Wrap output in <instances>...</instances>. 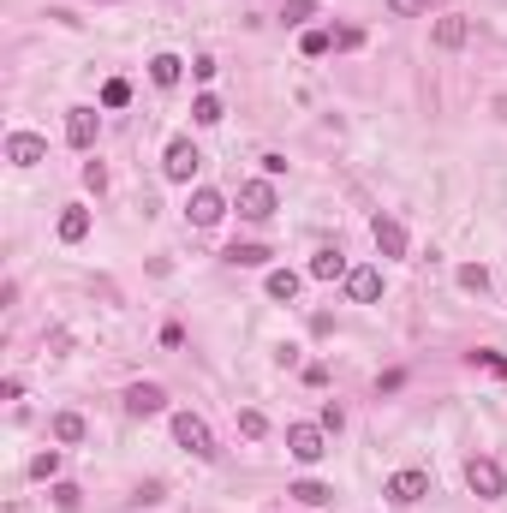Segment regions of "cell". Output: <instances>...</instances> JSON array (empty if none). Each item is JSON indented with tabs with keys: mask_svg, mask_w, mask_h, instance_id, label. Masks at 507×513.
I'll list each match as a JSON object with an SVG mask.
<instances>
[{
	"mask_svg": "<svg viewBox=\"0 0 507 513\" xmlns=\"http://www.w3.org/2000/svg\"><path fill=\"white\" fill-rule=\"evenodd\" d=\"M174 436H179V448H186V454L215 460V436H209V424H203L197 412H174Z\"/></svg>",
	"mask_w": 507,
	"mask_h": 513,
	"instance_id": "obj_1",
	"label": "cell"
},
{
	"mask_svg": "<svg viewBox=\"0 0 507 513\" xmlns=\"http://www.w3.org/2000/svg\"><path fill=\"white\" fill-rule=\"evenodd\" d=\"M287 454L299 460V466H317V460L329 454V436H322V424H292V430H287Z\"/></svg>",
	"mask_w": 507,
	"mask_h": 513,
	"instance_id": "obj_2",
	"label": "cell"
},
{
	"mask_svg": "<svg viewBox=\"0 0 507 513\" xmlns=\"http://www.w3.org/2000/svg\"><path fill=\"white\" fill-rule=\"evenodd\" d=\"M382 496H388L394 508H412V501L430 496V471H394L388 484H382Z\"/></svg>",
	"mask_w": 507,
	"mask_h": 513,
	"instance_id": "obj_3",
	"label": "cell"
},
{
	"mask_svg": "<svg viewBox=\"0 0 507 513\" xmlns=\"http://www.w3.org/2000/svg\"><path fill=\"white\" fill-rule=\"evenodd\" d=\"M239 215H245V221H269V215H275V186H269V179L239 186Z\"/></svg>",
	"mask_w": 507,
	"mask_h": 513,
	"instance_id": "obj_4",
	"label": "cell"
},
{
	"mask_svg": "<svg viewBox=\"0 0 507 513\" xmlns=\"http://www.w3.org/2000/svg\"><path fill=\"white\" fill-rule=\"evenodd\" d=\"M465 484L478 489L483 501H495V496H507V471L495 466V460H472V466H465Z\"/></svg>",
	"mask_w": 507,
	"mask_h": 513,
	"instance_id": "obj_5",
	"label": "cell"
},
{
	"mask_svg": "<svg viewBox=\"0 0 507 513\" xmlns=\"http://www.w3.org/2000/svg\"><path fill=\"white\" fill-rule=\"evenodd\" d=\"M197 168H203V156H197V143H191V138L167 143V161H161V173H167V179H191Z\"/></svg>",
	"mask_w": 507,
	"mask_h": 513,
	"instance_id": "obj_6",
	"label": "cell"
},
{
	"mask_svg": "<svg viewBox=\"0 0 507 513\" xmlns=\"http://www.w3.org/2000/svg\"><path fill=\"white\" fill-rule=\"evenodd\" d=\"M186 215H191V227H215L221 215H227V198H221V191H191V203H186Z\"/></svg>",
	"mask_w": 507,
	"mask_h": 513,
	"instance_id": "obj_7",
	"label": "cell"
},
{
	"mask_svg": "<svg viewBox=\"0 0 507 513\" xmlns=\"http://www.w3.org/2000/svg\"><path fill=\"white\" fill-rule=\"evenodd\" d=\"M6 161H13V168H36V161H48V143L36 138V131H13V138H6Z\"/></svg>",
	"mask_w": 507,
	"mask_h": 513,
	"instance_id": "obj_8",
	"label": "cell"
},
{
	"mask_svg": "<svg viewBox=\"0 0 507 513\" xmlns=\"http://www.w3.org/2000/svg\"><path fill=\"white\" fill-rule=\"evenodd\" d=\"M161 406H167V394H161L156 382H131V388H126V412H131V418H156Z\"/></svg>",
	"mask_w": 507,
	"mask_h": 513,
	"instance_id": "obj_9",
	"label": "cell"
},
{
	"mask_svg": "<svg viewBox=\"0 0 507 513\" xmlns=\"http://www.w3.org/2000/svg\"><path fill=\"white\" fill-rule=\"evenodd\" d=\"M370 239H377L382 256H406V227L394 215H377V221H370Z\"/></svg>",
	"mask_w": 507,
	"mask_h": 513,
	"instance_id": "obj_10",
	"label": "cell"
},
{
	"mask_svg": "<svg viewBox=\"0 0 507 513\" xmlns=\"http://www.w3.org/2000/svg\"><path fill=\"white\" fill-rule=\"evenodd\" d=\"M66 143H72V150H90V143H96V108H72V114H66Z\"/></svg>",
	"mask_w": 507,
	"mask_h": 513,
	"instance_id": "obj_11",
	"label": "cell"
},
{
	"mask_svg": "<svg viewBox=\"0 0 507 513\" xmlns=\"http://www.w3.org/2000/svg\"><path fill=\"white\" fill-rule=\"evenodd\" d=\"M347 293H352V305H377L382 299V269H352Z\"/></svg>",
	"mask_w": 507,
	"mask_h": 513,
	"instance_id": "obj_12",
	"label": "cell"
},
{
	"mask_svg": "<svg viewBox=\"0 0 507 513\" xmlns=\"http://www.w3.org/2000/svg\"><path fill=\"white\" fill-rule=\"evenodd\" d=\"M465 36H472V24H465V18H435V30H430L435 48H465Z\"/></svg>",
	"mask_w": 507,
	"mask_h": 513,
	"instance_id": "obj_13",
	"label": "cell"
},
{
	"mask_svg": "<svg viewBox=\"0 0 507 513\" xmlns=\"http://www.w3.org/2000/svg\"><path fill=\"white\" fill-rule=\"evenodd\" d=\"M340 275H352L340 251H317V256H311V281H340Z\"/></svg>",
	"mask_w": 507,
	"mask_h": 513,
	"instance_id": "obj_14",
	"label": "cell"
},
{
	"mask_svg": "<svg viewBox=\"0 0 507 513\" xmlns=\"http://www.w3.org/2000/svg\"><path fill=\"white\" fill-rule=\"evenodd\" d=\"M149 78H156L161 90H174L179 78H186V60H179V54H156V60H149Z\"/></svg>",
	"mask_w": 507,
	"mask_h": 513,
	"instance_id": "obj_15",
	"label": "cell"
},
{
	"mask_svg": "<svg viewBox=\"0 0 507 513\" xmlns=\"http://www.w3.org/2000/svg\"><path fill=\"white\" fill-rule=\"evenodd\" d=\"M227 263L233 269H263L269 263V245H227Z\"/></svg>",
	"mask_w": 507,
	"mask_h": 513,
	"instance_id": "obj_16",
	"label": "cell"
},
{
	"mask_svg": "<svg viewBox=\"0 0 507 513\" xmlns=\"http://www.w3.org/2000/svg\"><path fill=\"white\" fill-rule=\"evenodd\" d=\"M84 233H90V209H66V215H60V239H66V245H78Z\"/></svg>",
	"mask_w": 507,
	"mask_h": 513,
	"instance_id": "obj_17",
	"label": "cell"
},
{
	"mask_svg": "<svg viewBox=\"0 0 507 513\" xmlns=\"http://www.w3.org/2000/svg\"><path fill=\"white\" fill-rule=\"evenodd\" d=\"M287 496H299L304 508H322V501H334V489H329V484H317V478H304V484H292Z\"/></svg>",
	"mask_w": 507,
	"mask_h": 513,
	"instance_id": "obj_18",
	"label": "cell"
},
{
	"mask_svg": "<svg viewBox=\"0 0 507 513\" xmlns=\"http://www.w3.org/2000/svg\"><path fill=\"white\" fill-rule=\"evenodd\" d=\"M54 442H84V418H78V412H60L54 418Z\"/></svg>",
	"mask_w": 507,
	"mask_h": 513,
	"instance_id": "obj_19",
	"label": "cell"
},
{
	"mask_svg": "<svg viewBox=\"0 0 507 513\" xmlns=\"http://www.w3.org/2000/svg\"><path fill=\"white\" fill-rule=\"evenodd\" d=\"M292 293H299V275H292V269L269 275V299H292Z\"/></svg>",
	"mask_w": 507,
	"mask_h": 513,
	"instance_id": "obj_20",
	"label": "cell"
},
{
	"mask_svg": "<svg viewBox=\"0 0 507 513\" xmlns=\"http://www.w3.org/2000/svg\"><path fill=\"white\" fill-rule=\"evenodd\" d=\"M191 120H197V126H215V120H221V102L215 96H197V102H191Z\"/></svg>",
	"mask_w": 507,
	"mask_h": 513,
	"instance_id": "obj_21",
	"label": "cell"
},
{
	"mask_svg": "<svg viewBox=\"0 0 507 513\" xmlns=\"http://www.w3.org/2000/svg\"><path fill=\"white\" fill-rule=\"evenodd\" d=\"M101 102H108V108H126V102H131V84H126V78H108V84H101Z\"/></svg>",
	"mask_w": 507,
	"mask_h": 513,
	"instance_id": "obj_22",
	"label": "cell"
},
{
	"mask_svg": "<svg viewBox=\"0 0 507 513\" xmlns=\"http://www.w3.org/2000/svg\"><path fill=\"white\" fill-rule=\"evenodd\" d=\"M460 286H465V293H490V275H483L478 263H465V269H460Z\"/></svg>",
	"mask_w": 507,
	"mask_h": 513,
	"instance_id": "obj_23",
	"label": "cell"
},
{
	"mask_svg": "<svg viewBox=\"0 0 507 513\" xmlns=\"http://www.w3.org/2000/svg\"><path fill=\"white\" fill-rule=\"evenodd\" d=\"M54 471H60V454H54V448L30 460V478H43V484H48V478H54Z\"/></svg>",
	"mask_w": 507,
	"mask_h": 513,
	"instance_id": "obj_24",
	"label": "cell"
},
{
	"mask_svg": "<svg viewBox=\"0 0 507 513\" xmlns=\"http://www.w3.org/2000/svg\"><path fill=\"white\" fill-rule=\"evenodd\" d=\"M329 48H334L329 30H311V36H304V54H329Z\"/></svg>",
	"mask_w": 507,
	"mask_h": 513,
	"instance_id": "obj_25",
	"label": "cell"
},
{
	"mask_svg": "<svg viewBox=\"0 0 507 513\" xmlns=\"http://www.w3.org/2000/svg\"><path fill=\"white\" fill-rule=\"evenodd\" d=\"M424 6H430V0H388V13H394V18H418Z\"/></svg>",
	"mask_w": 507,
	"mask_h": 513,
	"instance_id": "obj_26",
	"label": "cell"
},
{
	"mask_svg": "<svg viewBox=\"0 0 507 513\" xmlns=\"http://www.w3.org/2000/svg\"><path fill=\"white\" fill-rule=\"evenodd\" d=\"M311 13H317L311 0H287V13H281V18H287V24H304V18H311Z\"/></svg>",
	"mask_w": 507,
	"mask_h": 513,
	"instance_id": "obj_27",
	"label": "cell"
},
{
	"mask_svg": "<svg viewBox=\"0 0 507 513\" xmlns=\"http://www.w3.org/2000/svg\"><path fill=\"white\" fill-rule=\"evenodd\" d=\"M359 43H364V30H352V24L334 30V48H359Z\"/></svg>",
	"mask_w": 507,
	"mask_h": 513,
	"instance_id": "obj_28",
	"label": "cell"
},
{
	"mask_svg": "<svg viewBox=\"0 0 507 513\" xmlns=\"http://www.w3.org/2000/svg\"><path fill=\"white\" fill-rule=\"evenodd\" d=\"M84 186H90V191L108 186V168H101V161H90V168H84Z\"/></svg>",
	"mask_w": 507,
	"mask_h": 513,
	"instance_id": "obj_29",
	"label": "cell"
},
{
	"mask_svg": "<svg viewBox=\"0 0 507 513\" xmlns=\"http://www.w3.org/2000/svg\"><path fill=\"white\" fill-rule=\"evenodd\" d=\"M478 364H483L490 376H507V358H502V353H478Z\"/></svg>",
	"mask_w": 507,
	"mask_h": 513,
	"instance_id": "obj_30",
	"label": "cell"
},
{
	"mask_svg": "<svg viewBox=\"0 0 507 513\" xmlns=\"http://www.w3.org/2000/svg\"><path fill=\"white\" fill-rule=\"evenodd\" d=\"M239 430H245V436H263L269 424H263V412H239Z\"/></svg>",
	"mask_w": 507,
	"mask_h": 513,
	"instance_id": "obj_31",
	"label": "cell"
}]
</instances>
